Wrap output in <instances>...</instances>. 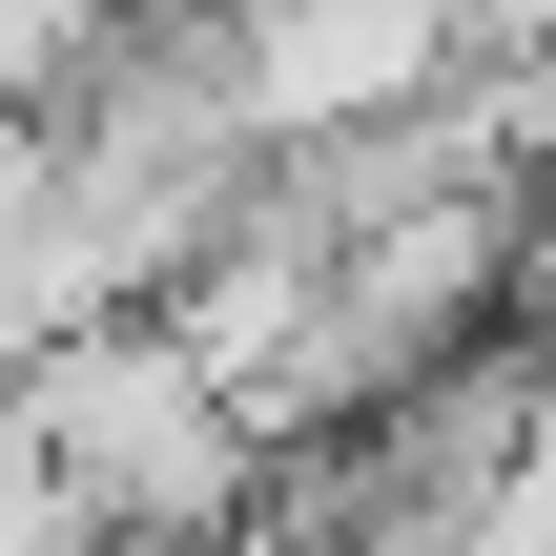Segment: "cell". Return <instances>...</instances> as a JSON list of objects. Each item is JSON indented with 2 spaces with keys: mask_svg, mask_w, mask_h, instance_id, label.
<instances>
[{
  "mask_svg": "<svg viewBox=\"0 0 556 556\" xmlns=\"http://www.w3.org/2000/svg\"><path fill=\"white\" fill-rule=\"evenodd\" d=\"M21 433L62 454V495L103 516V556H206L268 516V433H248V392L186 351V309L144 289V309H62L21 371Z\"/></svg>",
  "mask_w": 556,
  "mask_h": 556,
  "instance_id": "6da1fadb",
  "label": "cell"
},
{
  "mask_svg": "<svg viewBox=\"0 0 556 556\" xmlns=\"http://www.w3.org/2000/svg\"><path fill=\"white\" fill-rule=\"evenodd\" d=\"M0 556H103V516L62 495V454L21 433V392H0Z\"/></svg>",
  "mask_w": 556,
  "mask_h": 556,
  "instance_id": "7a4b0ae2",
  "label": "cell"
},
{
  "mask_svg": "<svg viewBox=\"0 0 556 556\" xmlns=\"http://www.w3.org/2000/svg\"><path fill=\"white\" fill-rule=\"evenodd\" d=\"M516 330H556V144L516 165Z\"/></svg>",
  "mask_w": 556,
  "mask_h": 556,
  "instance_id": "3957f363",
  "label": "cell"
},
{
  "mask_svg": "<svg viewBox=\"0 0 556 556\" xmlns=\"http://www.w3.org/2000/svg\"><path fill=\"white\" fill-rule=\"evenodd\" d=\"M21 124H41V83H21V62H0V144H21Z\"/></svg>",
  "mask_w": 556,
  "mask_h": 556,
  "instance_id": "277c9868",
  "label": "cell"
},
{
  "mask_svg": "<svg viewBox=\"0 0 556 556\" xmlns=\"http://www.w3.org/2000/svg\"><path fill=\"white\" fill-rule=\"evenodd\" d=\"M206 556H289V536H268V516H248V536H206Z\"/></svg>",
  "mask_w": 556,
  "mask_h": 556,
  "instance_id": "5b68a950",
  "label": "cell"
}]
</instances>
